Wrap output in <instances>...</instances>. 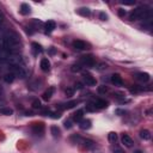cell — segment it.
<instances>
[{
    "label": "cell",
    "instance_id": "cell-1",
    "mask_svg": "<svg viewBox=\"0 0 153 153\" xmlns=\"http://www.w3.org/2000/svg\"><path fill=\"white\" fill-rule=\"evenodd\" d=\"M149 10H147L146 7H138L135 10H133V12L130 13L129 18L130 21H138V19H148L149 18Z\"/></svg>",
    "mask_w": 153,
    "mask_h": 153
},
{
    "label": "cell",
    "instance_id": "cell-2",
    "mask_svg": "<svg viewBox=\"0 0 153 153\" xmlns=\"http://www.w3.org/2000/svg\"><path fill=\"white\" fill-rule=\"evenodd\" d=\"M5 62L9 63V65L12 66V67L21 66V65H22V57H21L19 55H17V54H10V55L6 57Z\"/></svg>",
    "mask_w": 153,
    "mask_h": 153
},
{
    "label": "cell",
    "instance_id": "cell-3",
    "mask_svg": "<svg viewBox=\"0 0 153 153\" xmlns=\"http://www.w3.org/2000/svg\"><path fill=\"white\" fill-rule=\"evenodd\" d=\"M13 73H15V75L16 76H18V78H21V79H24V78H26L28 76V71H26V68L24 67V66H16V67H13V71H12Z\"/></svg>",
    "mask_w": 153,
    "mask_h": 153
},
{
    "label": "cell",
    "instance_id": "cell-4",
    "mask_svg": "<svg viewBox=\"0 0 153 153\" xmlns=\"http://www.w3.org/2000/svg\"><path fill=\"white\" fill-rule=\"evenodd\" d=\"M83 79H84V83L88 85V86H95L96 85V79L90 74V73H84L83 74Z\"/></svg>",
    "mask_w": 153,
    "mask_h": 153
},
{
    "label": "cell",
    "instance_id": "cell-5",
    "mask_svg": "<svg viewBox=\"0 0 153 153\" xmlns=\"http://www.w3.org/2000/svg\"><path fill=\"white\" fill-rule=\"evenodd\" d=\"M32 132L36 134V135H42L44 133V124L42 122H38V123H34L32 124Z\"/></svg>",
    "mask_w": 153,
    "mask_h": 153
},
{
    "label": "cell",
    "instance_id": "cell-6",
    "mask_svg": "<svg viewBox=\"0 0 153 153\" xmlns=\"http://www.w3.org/2000/svg\"><path fill=\"white\" fill-rule=\"evenodd\" d=\"M73 47L78 50H85L88 49V44L84 42V41H80V40H76L73 42Z\"/></svg>",
    "mask_w": 153,
    "mask_h": 153
},
{
    "label": "cell",
    "instance_id": "cell-7",
    "mask_svg": "<svg viewBox=\"0 0 153 153\" xmlns=\"http://www.w3.org/2000/svg\"><path fill=\"white\" fill-rule=\"evenodd\" d=\"M82 62L86 66H93L95 65V57L92 55H85L82 57Z\"/></svg>",
    "mask_w": 153,
    "mask_h": 153
},
{
    "label": "cell",
    "instance_id": "cell-8",
    "mask_svg": "<svg viewBox=\"0 0 153 153\" xmlns=\"http://www.w3.org/2000/svg\"><path fill=\"white\" fill-rule=\"evenodd\" d=\"M93 107L95 109H105L108 107V102L104 99H96L93 102Z\"/></svg>",
    "mask_w": 153,
    "mask_h": 153
},
{
    "label": "cell",
    "instance_id": "cell-9",
    "mask_svg": "<svg viewBox=\"0 0 153 153\" xmlns=\"http://www.w3.org/2000/svg\"><path fill=\"white\" fill-rule=\"evenodd\" d=\"M121 141H122V143H123L126 147H132V146H133V140H132V138H130L128 134H122Z\"/></svg>",
    "mask_w": 153,
    "mask_h": 153
},
{
    "label": "cell",
    "instance_id": "cell-10",
    "mask_svg": "<svg viewBox=\"0 0 153 153\" xmlns=\"http://www.w3.org/2000/svg\"><path fill=\"white\" fill-rule=\"evenodd\" d=\"M136 79L142 82V83H147L149 80V74L148 73H145V72H140V73H136Z\"/></svg>",
    "mask_w": 153,
    "mask_h": 153
},
{
    "label": "cell",
    "instance_id": "cell-11",
    "mask_svg": "<svg viewBox=\"0 0 153 153\" xmlns=\"http://www.w3.org/2000/svg\"><path fill=\"white\" fill-rule=\"evenodd\" d=\"M111 83L115 84V85H122L123 84V80H122V76L120 74H113L111 75Z\"/></svg>",
    "mask_w": 153,
    "mask_h": 153
},
{
    "label": "cell",
    "instance_id": "cell-12",
    "mask_svg": "<svg viewBox=\"0 0 153 153\" xmlns=\"http://www.w3.org/2000/svg\"><path fill=\"white\" fill-rule=\"evenodd\" d=\"M41 69L43 71V72H48L49 69H50V62H49V60L48 59H42L41 60Z\"/></svg>",
    "mask_w": 153,
    "mask_h": 153
},
{
    "label": "cell",
    "instance_id": "cell-13",
    "mask_svg": "<svg viewBox=\"0 0 153 153\" xmlns=\"http://www.w3.org/2000/svg\"><path fill=\"white\" fill-rule=\"evenodd\" d=\"M55 28H56V24H55V22H53V21H48V22L44 24V29H46V32H47V34L51 32Z\"/></svg>",
    "mask_w": 153,
    "mask_h": 153
},
{
    "label": "cell",
    "instance_id": "cell-14",
    "mask_svg": "<svg viewBox=\"0 0 153 153\" xmlns=\"http://www.w3.org/2000/svg\"><path fill=\"white\" fill-rule=\"evenodd\" d=\"M79 127H80V129H83V130H86V129H90L91 128V121L90 120H82L80 122H79Z\"/></svg>",
    "mask_w": 153,
    "mask_h": 153
},
{
    "label": "cell",
    "instance_id": "cell-15",
    "mask_svg": "<svg viewBox=\"0 0 153 153\" xmlns=\"http://www.w3.org/2000/svg\"><path fill=\"white\" fill-rule=\"evenodd\" d=\"M15 78H16V75H15L13 72H9V73H6V74L4 75V80H5V83H7V84H11V83L15 80Z\"/></svg>",
    "mask_w": 153,
    "mask_h": 153
},
{
    "label": "cell",
    "instance_id": "cell-16",
    "mask_svg": "<svg viewBox=\"0 0 153 153\" xmlns=\"http://www.w3.org/2000/svg\"><path fill=\"white\" fill-rule=\"evenodd\" d=\"M53 93H54V88H49L47 91H44V92H43V95H42V98H43L44 101H49V99L51 98Z\"/></svg>",
    "mask_w": 153,
    "mask_h": 153
},
{
    "label": "cell",
    "instance_id": "cell-17",
    "mask_svg": "<svg viewBox=\"0 0 153 153\" xmlns=\"http://www.w3.org/2000/svg\"><path fill=\"white\" fill-rule=\"evenodd\" d=\"M83 116H84V110H78V111H75L73 114V120L76 121V122H80L83 120Z\"/></svg>",
    "mask_w": 153,
    "mask_h": 153
},
{
    "label": "cell",
    "instance_id": "cell-18",
    "mask_svg": "<svg viewBox=\"0 0 153 153\" xmlns=\"http://www.w3.org/2000/svg\"><path fill=\"white\" fill-rule=\"evenodd\" d=\"M78 13L83 17H90L91 16V11L88 9V7H80L78 9Z\"/></svg>",
    "mask_w": 153,
    "mask_h": 153
},
{
    "label": "cell",
    "instance_id": "cell-19",
    "mask_svg": "<svg viewBox=\"0 0 153 153\" xmlns=\"http://www.w3.org/2000/svg\"><path fill=\"white\" fill-rule=\"evenodd\" d=\"M76 104H78V102H76V101H71V102H68V103H66V104L60 105L59 108H60V109H72V108H74Z\"/></svg>",
    "mask_w": 153,
    "mask_h": 153
},
{
    "label": "cell",
    "instance_id": "cell-20",
    "mask_svg": "<svg viewBox=\"0 0 153 153\" xmlns=\"http://www.w3.org/2000/svg\"><path fill=\"white\" fill-rule=\"evenodd\" d=\"M140 138H141L142 140H149V139H151V133H149V130H147V129L140 130Z\"/></svg>",
    "mask_w": 153,
    "mask_h": 153
},
{
    "label": "cell",
    "instance_id": "cell-21",
    "mask_svg": "<svg viewBox=\"0 0 153 153\" xmlns=\"http://www.w3.org/2000/svg\"><path fill=\"white\" fill-rule=\"evenodd\" d=\"M30 6L28 5V4H22L21 5V13L22 15H24V16H26V15H29L30 13Z\"/></svg>",
    "mask_w": 153,
    "mask_h": 153
},
{
    "label": "cell",
    "instance_id": "cell-22",
    "mask_svg": "<svg viewBox=\"0 0 153 153\" xmlns=\"http://www.w3.org/2000/svg\"><path fill=\"white\" fill-rule=\"evenodd\" d=\"M50 132H51V134H53L54 138H59L60 134H61L60 128H59L57 126H51V127H50Z\"/></svg>",
    "mask_w": 153,
    "mask_h": 153
},
{
    "label": "cell",
    "instance_id": "cell-23",
    "mask_svg": "<svg viewBox=\"0 0 153 153\" xmlns=\"http://www.w3.org/2000/svg\"><path fill=\"white\" fill-rule=\"evenodd\" d=\"M0 114L5 115V116H11L13 114V110L11 108H1L0 109Z\"/></svg>",
    "mask_w": 153,
    "mask_h": 153
},
{
    "label": "cell",
    "instance_id": "cell-24",
    "mask_svg": "<svg viewBox=\"0 0 153 153\" xmlns=\"http://www.w3.org/2000/svg\"><path fill=\"white\" fill-rule=\"evenodd\" d=\"M80 141L84 143V146L85 147H88V148H91V147H93V145H95V142L92 141V140H89V139H80Z\"/></svg>",
    "mask_w": 153,
    "mask_h": 153
},
{
    "label": "cell",
    "instance_id": "cell-25",
    "mask_svg": "<svg viewBox=\"0 0 153 153\" xmlns=\"http://www.w3.org/2000/svg\"><path fill=\"white\" fill-rule=\"evenodd\" d=\"M108 139H109L110 142H116V141H117V134L114 133V132H111V133H109Z\"/></svg>",
    "mask_w": 153,
    "mask_h": 153
},
{
    "label": "cell",
    "instance_id": "cell-26",
    "mask_svg": "<svg viewBox=\"0 0 153 153\" xmlns=\"http://www.w3.org/2000/svg\"><path fill=\"white\" fill-rule=\"evenodd\" d=\"M31 47L34 48V50H35L36 53H41V51H42V48H41V46H40L38 43H36V42H34V43L31 44Z\"/></svg>",
    "mask_w": 153,
    "mask_h": 153
},
{
    "label": "cell",
    "instance_id": "cell-27",
    "mask_svg": "<svg viewBox=\"0 0 153 153\" xmlns=\"http://www.w3.org/2000/svg\"><path fill=\"white\" fill-rule=\"evenodd\" d=\"M41 107H42V105H41V102H40L38 99H35V101L32 102V108H34V109H41Z\"/></svg>",
    "mask_w": 153,
    "mask_h": 153
},
{
    "label": "cell",
    "instance_id": "cell-28",
    "mask_svg": "<svg viewBox=\"0 0 153 153\" xmlns=\"http://www.w3.org/2000/svg\"><path fill=\"white\" fill-rule=\"evenodd\" d=\"M73 72H80L82 71V66L79 65V63H75V65H73L72 66V68H71Z\"/></svg>",
    "mask_w": 153,
    "mask_h": 153
},
{
    "label": "cell",
    "instance_id": "cell-29",
    "mask_svg": "<svg viewBox=\"0 0 153 153\" xmlns=\"http://www.w3.org/2000/svg\"><path fill=\"white\" fill-rule=\"evenodd\" d=\"M65 93H66L68 97H71V96H73V95H74V89L68 88V89H66V90H65Z\"/></svg>",
    "mask_w": 153,
    "mask_h": 153
},
{
    "label": "cell",
    "instance_id": "cell-30",
    "mask_svg": "<svg viewBox=\"0 0 153 153\" xmlns=\"http://www.w3.org/2000/svg\"><path fill=\"white\" fill-rule=\"evenodd\" d=\"M98 92H99V93H105V92H108V88L104 86V85L98 86Z\"/></svg>",
    "mask_w": 153,
    "mask_h": 153
},
{
    "label": "cell",
    "instance_id": "cell-31",
    "mask_svg": "<svg viewBox=\"0 0 153 153\" xmlns=\"http://www.w3.org/2000/svg\"><path fill=\"white\" fill-rule=\"evenodd\" d=\"M48 115H50L51 118H60L61 117V113H49Z\"/></svg>",
    "mask_w": 153,
    "mask_h": 153
},
{
    "label": "cell",
    "instance_id": "cell-32",
    "mask_svg": "<svg viewBox=\"0 0 153 153\" xmlns=\"http://www.w3.org/2000/svg\"><path fill=\"white\" fill-rule=\"evenodd\" d=\"M105 68H107V65L103 63V62H101V63L97 65V69H99V71H103V69H105Z\"/></svg>",
    "mask_w": 153,
    "mask_h": 153
},
{
    "label": "cell",
    "instance_id": "cell-33",
    "mask_svg": "<svg viewBox=\"0 0 153 153\" xmlns=\"http://www.w3.org/2000/svg\"><path fill=\"white\" fill-rule=\"evenodd\" d=\"M63 126H65V128H67V129H69V128H72V122H71L69 120H67V121H65V123H63Z\"/></svg>",
    "mask_w": 153,
    "mask_h": 153
},
{
    "label": "cell",
    "instance_id": "cell-34",
    "mask_svg": "<svg viewBox=\"0 0 153 153\" xmlns=\"http://www.w3.org/2000/svg\"><path fill=\"white\" fill-rule=\"evenodd\" d=\"M99 19H101V21H107V19H108V16H107L104 12H101V13H99Z\"/></svg>",
    "mask_w": 153,
    "mask_h": 153
},
{
    "label": "cell",
    "instance_id": "cell-35",
    "mask_svg": "<svg viewBox=\"0 0 153 153\" xmlns=\"http://www.w3.org/2000/svg\"><path fill=\"white\" fill-rule=\"evenodd\" d=\"M118 16H120V17H124V16H126V10L120 9V10H118Z\"/></svg>",
    "mask_w": 153,
    "mask_h": 153
},
{
    "label": "cell",
    "instance_id": "cell-36",
    "mask_svg": "<svg viewBox=\"0 0 153 153\" xmlns=\"http://www.w3.org/2000/svg\"><path fill=\"white\" fill-rule=\"evenodd\" d=\"M122 4L123 5H134L135 1H134V0H132V1H122Z\"/></svg>",
    "mask_w": 153,
    "mask_h": 153
},
{
    "label": "cell",
    "instance_id": "cell-37",
    "mask_svg": "<svg viewBox=\"0 0 153 153\" xmlns=\"http://www.w3.org/2000/svg\"><path fill=\"white\" fill-rule=\"evenodd\" d=\"M114 153H124V152H123L121 148H118V147H115V148H114Z\"/></svg>",
    "mask_w": 153,
    "mask_h": 153
},
{
    "label": "cell",
    "instance_id": "cell-38",
    "mask_svg": "<svg viewBox=\"0 0 153 153\" xmlns=\"http://www.w3.org/2000/svg\"><path fill=\"white\" fill-rule=\"evenodd\" d=\"M74 86H75V89H78V90L83 89V84H82V83H76V84H75Z\"/></svg>",
    "mask_w": 153,
    "mask_h": 153
},
{
    "label": "cell",
    "instance_id": "cell-39",
    "mask_svg": "<svg viewBox=\"0 0 153 153\" xmlns=\"http://www.w3.org/2000/svg\"><path fill=\"white\" fill-rule=\"evenodd\" d=\"M116 114H117V115H124V114H126V111H124V110H120V109H117V110H116Z\"/></svg>",
    "mask_w": 153,
    "mask_h": 153
},
{
    "label": "cell",
    "instance_id": "cell-40",
    "mask_svg": "<svg viewBox=\"0 0 153 153\" xmlns=\"http://www.w3.org/2000/svg\"><path fill=\"white\" fill-rule=\"evenodd\" d=\"M134 153H142L140 149H136V151H134Z\"/></svg>",
    "mask_w": 153,
    "mask_h": 153
},
{
    "label": "cell",
    "instance_id": "cell-41",
    "mask_svg": "<svg viewBox=\"0 0 153 153\" xmlns=\"http://www.w3.org/2000/svg\"><path fill=\"white\" fill-rule=\"evenodd\" d=\"M1 22H3V15L0 13V23H1Z\"/></svg>",
    "mask_w": 153,
    "mask_h": 153
}]
</instances>
